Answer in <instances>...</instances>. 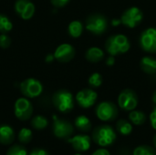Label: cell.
<instances>
[{"label": "cell", "instance_id": "obj_35", "mask_svg": "<svg viewBox=\"0 0 156 155\" xmlns=\"http://www.w3.org/2000/svg\"><path fill=\"white\" fill-rule=\"evenodd\" d=\"M121 23H122V21H121L120 19H112V26H119Z\"/></svg>", "mask_w": 156, "mask_h": 155}, {"label": "cell", "instance_id": "obj_28", "mask_svg": "<svg viewBox=\"0 0 156 155\" xmlns=\"http://www.w3.org/2000/svg\"><path fill=\"white\" fill-rule=\"evenodd\" d=\"M6 155H27V150L22 147V146H19V145H14L12 146Z\"/></svg>", "mask_w": 156, "mask_h": 155}, {"label": "cell", "instance_id": "obj_39", "mask_svg": "<svg viewBox=\"0 0 156 155\" xmlns=\"http://www.w3.org/2000/svg\"><path fill=\"white\" fill-rule=\"evenodd\" d=\"M74 155H82V154H80V153H76V154H74Z\"/></svg>", "mask_w": 156, "mask_h": 155}, {"label": "cell", "instance_id": "obj_18", "mask_svg": "<svg viewBox=\"0 0 156 155\" xmlns=\"http://www.w3.org/2000/svg\"><path fill=\"white\" fill-rule=\"evenodd\" d=\"M86 58L90 62H99L104 58V52L100 48L92 47L86 51Z\"/></svg>", "mask_w": 156, "mask_h": 155}, {"label": "cell", "instance_id": "obj_30", "mask_svg": "<svg viewBox=\"0 0 156 155\" xmlns=\"http://www.w3.org/2000/svg\"><path fill=\"white\" fill-rule=\"evenodd\" d=\"M150 122H151L152 127L156 131V107L150 114Z\"/></svg>", "mask_w": 156, "mask_h": 155}, {"label": "cell", "instance_id": "obj_9", "mask_svg": "<svg viewBox=\"0 0 156 155\" xmlns=\"http://www.w3.org/2000/svg\"><path fill=\"white\" fill-rule=\"evenodd\" d=\"M140 43L144 51L156 53V27L145 29L141 35Z\"/></svg>", "mask_w": 156, "mask_h": 155}, {"label": "cell", "instance_id": "obj_15", "mask_svg": "<svg viewBox=\"0 0 156 155\" xmlns=\"http://www.w3.org/2000/svg\"><path fill=\"white\" fill-rule=\"evenodd\" d=\"M75 55V49L74 48L67 43L59 45L57 49L55 50L54 57L55 59L60 61V62H68L73 58Z\"/></svg>", "mask_w": 156, "mask_h": 155}, {"label": "cell", "instance_id": "obj_6", "mask_svg": "<svg viewBox=\"0 0 156 155\" xmlns=\"http://www.w3.org/2000/svg\"><path fill=\"white\" fill-rule=\"evenodd\" d=\"M118 104L123 111H133L138 105V98L136 93L129 89L122 90L118 97Z\"/></svg>", "mask_w": 156, "mask_h": 155}, {"label": "cell", "instance_id": "obj_23", "mask_svg": "<svg viewBox=\"0 0 156 155\" xmlns=\"http://www.w3.org/2000/svg\"><path fill=\"white\" fill-rule=\"evenodd\" d=\"M133 155H156L155 148L149 145H140L133 150Z\"/></svg>", "mask_w": 156, "mask_h": 155}, {"label": "cell", "instance_id": "obj_33", "mask_svg": "<svg viewBox=\"0 0 156 155\" xmlns=\"http://www.w3.org/2000/svg\"><path fill=\"white\" fill-rule=\"evenodd\" d=\"M91 155H111V153L106 149H98Z\"/></svg>", "mask_w": 156, "mask_h": 155}, {"label": "cell", "instance_id": "obj_8", "mask_svg": "<svg viewBox=\"0 0 156 155\" xmlns=\"http://www.w3.org/2000/svg\"><path fill=\"white\" fill-rule=\"evenodd\" d=\"M143 17L144 15L140 8L137 6H132L123 12L121 17V21L125 26L133 28L140 24V22L143 20Z\"/></svg>", "mask_w": 156, "mask_h": 155}, {"label": "cell", "instance_id": "obj_7", "mask_svg": "<svg viewBox=\"0 0 156 155\" xmlns=\"http://www.w3.org/2000/svg\"><path fill=\"white\" fill-rule=\"evenodd\" d=\"M20 91L27 98H35L42 93L43 86L37 79L30 78L22 81L20 84Z\"/></svg>", "mask_w": 156, "mask_h": 155}, {"label": "cell", "instance_id": "obj_12", "mask_svg": "<svg viewBox=\"0 0 156 155\" xmlns=\"http://www.w3.org/2000/svg\"><path fill=\"white\" fill-rule=\"evenodd\" d=\"M98 99V94L91 89H84L80 90L76 95V100L81 108L88 109L93 106Z\"/></svg>", "mask_w": 156, "mask_h": 155}, {"label": "cell", "instance_id": "obj_1", "mask_svg": "<svg viewBox=\"0 0 156 155\" xmlns=\"http://www.w3.org/2000/svg\"><path fill=\"white\" fill-rule=\"evenodd\" d=\"M117 135L113 128L110 125H100L92 132L93 142L101 147H108L114 143Z\"/></svg>", "mask_w": 156, "mask_h": 155}, {"label": "cell", "instance_id": "obj_29", "mask_svg": "<svg viewBox=\"0 0 156 155\" xmlns=\"http://www.w3.org/2000/svg\"><path fill=\"white\" fill-rule=\"evenodd\" d=\"M11 40L9 38V37H7L5 34H2L0 36V47L3 48H6L10 46Z\"/></svg>", "mask_w": 156, "mask_h": 155}, {"label": "cell", "instance_id": "obj_21", "mask_svg": "<svg viewBox=\"0 0 156 155\" xmlns=\"http://www.w3.org/2000/svg\"><path fill=\"white\" fill-rule=\"evenodd\" d=\"M129 120L130 122L137 126L143 125L145 121H146V116L143 111H131L130 114H129Z\"/></svg>", "mask_w": 156, "mask_h": 155}, {"label": "cell", "instance_id": "obj_19", "mask_svg": "<svg viewBox=\"0 0 156 155\" xmlns=\"http://www.w3.org/2000/svg\"><path fill=\"white\" fill-rule=\"evenodd\" d=\"M75 126L78 128V130L83 132H87L91 130V122L90 119L85 115L78 116L75 119Z\"/></svg>", "mask_w": 156, "mask_h": 155}, {"label": "cell", "instance_id": "obj_32", "mask_svg": "<svg viewBox=\"0 0 156 155\" xmlns=\"http://www.w3.org/2000/svg\"><path fill=\"white\" fill-rule=\"evenodd\" d=\"M29 155H49L46 150L43 149H34L30 152Z\"/></svg>", "mask_w": 156, "mask_h": 155}, {"label": "cell", "instance_id": "obj_14", "mask_svg": "<svg viewBox=\"0 0 156 155\" xmlns=\"http://www.w3.org/2000/svg\"><path fill=\"white\" fill-rule=\"evenodd\" d=\"M16 12L23 18L29 19L35 13V5L29 0H17L15 4Z\"/></svg>", "mask_w": 156, "mask_h": 155}, {"label": "cell", "instance_id": "obj_11", "mask_svg": "<svg viewBox=\"0 0 156 155\" xmlns=\"http://www.w3.org/2000/svg\"><path fill=\"white\" fill-rule=\"evenodd\" d=\"M33 112V107L30 101L26 98L18 99L15 103V115L21 121L29 119Z\"/></svg>", "mask_w": 156, "mask_h": 155}, {"label": "cell", "instance_id": "obj_31", "mask_svg": "<svg viewBox=\"0 0 156 155\" xmlns=\"http://www.w3.org/2000/svg\"><path fill=\"white\" fill-rule=\"evenodd\" d=\"M69 0H51V3L53 5L57 6V7H61L64 6L65 5H67L69 3Z\"/></svg>", "mask_w": 156, "mask_h": 155}, {"label": "cell", "instance_id": "obj_34", "mask_svg": "<svg viewBox=\"0 0 156 155\" xmlns=\"http://www.w3.org/2000/svg\"><path fill=\"white\" fill-rule=\"evenodd\" d=\"M114 56H111L110 58H107V60H106V64H107V66H112L114 63H115V59H114V58H113Z\"/></svg>", "mask_w": 156, "mask_h": 155}, {"label": "cell", "instance_id": "obj_16", "mask_svg": "<svg viewBox=\"0 0 156 155\" xmlns=\"http://www.w3.org/2000/svg\"><path fill=\"white\" fill-rule=\"evenodd\" d=\"M15 140V132L8 125L0 126V143L2 144H10Z\"/></svg>", "mask_w": 156, "mask_h": 155}, {"label": "cell", "instance_id": "obj_36", "mask_svg": "<svg viewBox=\"0 0 156 155\" xmlns=\"http://www.w3.org/2000/svg\"><path fill=\"white\" fill-rule=\"evenodd\" d=\"M55 58V57H54V55H48V57H47V62H51L53 59Z\"/></svg>", "mask_w": 156, "mask_h": 155}, {"label": "cell", "instance_id": "obj_17", "mask_svg": "<svg viewBox=\"0 0 156 155\" xmlns=\"http://www.w3.org/2000/svg\"><path fill=\"white\" fill-rule=\"evenodd\" d=\"M141 69L147 74H154L156 73V59L153 57L146 56L144 57L140 62Z\"/></svg>", "mask_w": 156, "mask_h": 155}, {"label": "cell", "instance_id": "obj_25", "mask_svg": "<svg viewBox=\"0 0 156 155\" xmlns=\"http://www.w3.org/2000/svg\"><path fill=\"white\" fill-rule=\"evenodd\" d=\"M13 27L12 22L5 15H0V32L3 34L10 31Z\"/></svg>", "mask_w": 156, "mask_h": 155}, {"label": "cell", "instance_id": "obj_27", "mask_svg": "<svg viewBox=\"0 0 156 155\" xmlns=\"http://www.w3.org/2000/svg\"><path fill=\"white\" fill-rule=\"evenodd\" d=\"M102 83V78L100 73H93L90 78H89V84L93 87V88H98L101 85Z\"/></svg>", "mask_w": 156, "mask_h": 155}, {"label": "cell", "instance_id": "obj_37", "mask_svg": "<svg viewBox=\"0 0 156 155\" xmlns=\"http://www.w3.org/2000/svg\"><path fill=\"white\" fill-rule=\"evenodd\" d=\"M153 102L156 105V90L154 92V95H153Z\"/></svg>", "mask_w": 156, "mask_h": 155}, {"label": "cell", "instance_id": "obj_20", "mask_svg": "<svg viewBox=\"0 0 156 155\" xmlns=\"http://www.w3.org/2000/svg\"><path fill=\"white\" fill-rule=\"evenodd\" d=\"M116 129L118 132L123 136L130 135L133 132V124L127 120H119L116 123Z\"/></svg>", "mask_w": 156, "mask_h": 155}, {"label": "cell", "instance_id": "obj_10", "mask_svg": "<svg viewBox=\"0 0 156 155\" xmlns=\"http://www.w3.org/2000/svg\"><path fill=\"white\" fill-rule=\"evenodd\" d=\"M74 132L73 126L70 122L65 120H59L54 117L53 123V132L57 138L65 139L69 138Z\"/></svg>", "mask_w": 156, "mask_h": 155}, {"label": "cell", "instance_id": "obj_4", "mask_svg": "<svg viewBox=\"0 0 156 155\" xmlns=\"http://www.w3.org/2000/svg\"><path fill=\"white\" fill-rule=\"evenodd\" d=\"M108 22L104 16L101 14H94L88 17L86 21V29L94 34V35H101L107 29Z\"/></svg>", "mask_w": 156, "mask_h": 155}, {"label": "cell", "instance_id": "obj_38", "mask_svg": "<svg viewBox=\"0 0 156 155\" xmlns=\"http://www.w3.org/2000/svg\"><path fill=\"white\" fill-rule=\"evenodd\" d=\"M153 143H154V148L156 150V134L154 136V139H153Z\"/></svg>", "mask_w": 156, "mask_h": 155}, {"label": "cell", "instance_id": "obj_24", "mask_svg": "<svg viewBox=\"0 0 156 155\" xmlns=\"http://www.w3.org/2000/svg\"><path fill=\"white\" fill-rule=\"evenodd\" d=\"M31 124H32L33 128L36 129V130H43L48 126V122L45 117L37 115L35 118H33V120L31 122Z\"/></svg>", "mask_w": 156, "mask_h": 155}, {"label": "cell", "instance_id": "obj_13", "mask_svg": "<svg viewBox=\"0 0 156 155\" xmlns=\"http://www.w3.org/2000/svg\"><path fill=\"white\" fill-rule=\"evenodd\" d=\"M68 142L71 144L72 148L77 152H87L90 148V137L87 134L75 135L72 138L68 139Z\"/></svg>", "mask_w": 156, "mask_h": 155}, {"label": "cell", "instance_id": "obj_3", "mask_svg": "<svg viewBox=\"0 0 156 155\" xmlns=\"http://www.w3.org/2000/svg\"><path fill=\"white\" fill-rule=\"evenodd\" d=\"M53 104L60 112H69L74 107L72 94L68 90H58L53 95Z\"/></svg>", "mask_w": 156, "mask_h": 155}, {"label": "cell", "instance_id": "obj_22", "mask_svg": "<svg viewBox=\"0 0 156 155\" xmlns=\"http://www.w3.org/2000/svg\"><path fill=\"white\" fill-rule=\"evenodd\" d=\"M69 33L72 37H80V35L82 34L83 31V25L80 21L78 20H74L72 22H70V24L69 25Z\"/></svg>", "mask_w": 156, "mask_h": 155}, {"label": "cell", "instance_id": "obj_2", "mask_svg": "<svg viewBox=\"0 0 156 155\" xmlns=\"http://www.w3.org/2000/svg\"><path fill=\"white\" fill-rule=\"evenodd\" d=\"M130 41L124 35L118 34L110 37L105 44V48L111 56L126 53L130 49Z\"/></svg>", "mask_w": 156, "mask_h": 155}, {"label": "cell", "instance_id": "obj_5", "mask_svg": "<svg viewBox=\"0 0 156 155\" xmlns=\"http://www.w3.org/2000/svg\"><path fill=\"white\" fill-rule=\"evenodd\" d=\"M96 116L102 122H111L117 118L118 109L110 101H102L96 108Z\"/></svg>", "mask_w": 156, "mask_h": 155}, {"label": "cell", "instance_id": "obj_26", "mask_svg": "<svg viewBox=\"0 0 156 155\" xmlns=\"http://www.w3.org/2000/svg\"><path fill=\"white\" fill-rule=\"evenodd\" d=\"M32 139V132L29 129L23 128L18 133V140L22 143H28Z\"/></svg>", "mask_w": 156, "mask_h": 155}]
</instances>
